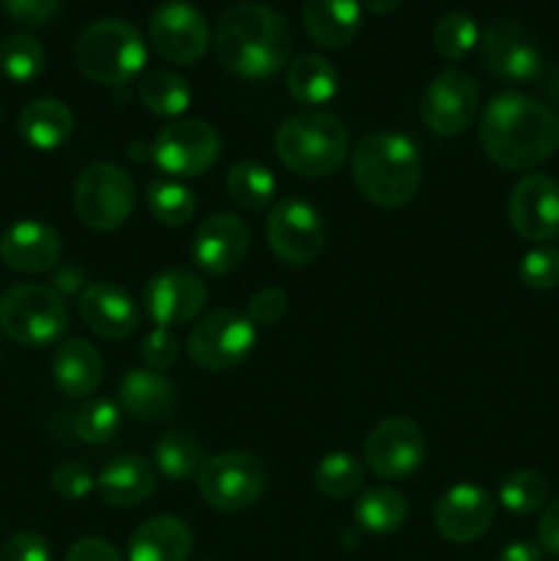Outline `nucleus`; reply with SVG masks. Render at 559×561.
I'll list each match as a JSON object with an SVG mask.
<instances>
[{
  "label": "nucleus",
  "mask_w": 559,
  "mask_h": 561,
  "mask_svg": "<svg viewBox=\"0 0 559 561\" xmlns=\"http://www.w3.org/2000/svg\"><path fill=\"white\" fill-rule=\"evenodd\" d=\"M480 88L469 71L449 66L425 85L420 99L422 124L438 137L464 135L477 118Z\"/></svg>",
  "instance_id": "obj_12"
},
{
  "label": "nucleus",
  "mask_w": 559,
  "mask_h": 561,
  "mask_svg": "<svg viewBox=\"0 0 559 561\" xmlns=\"http://www.w3.org/2000/svg\"><path fill=\"white\" fill-rule=\"evenodd\" d=\"M507 217L521 239L551 244L559 239V181L546 173H529L515 181L507 197Z\"/></svg>",
  "instance_id": "obj_16"
},
{
  "label": "nucleus",
  "mask_w": 559,
  "mask_h": 561,
  "mask_svg": "<svg viewBox=\"0 0 559 561\" xmlns=\"http://www.w3.org/2000/svg\"><path fill=\"white\" fill-rule=\"evenodd\" d=\"M223 137L212 124L201 118L170 121L159 129L151 146V157L170 179H197L217 164Z\"/></svg>",
  "instance_id": "obj_10"
},
{
  "label": "nucleus",
  "mask_w": 559,
  "mask_h": 561,
  "mask_svg": "<svg viewBox=\"0 0 559 561\" xmlns=\"http://www.w3.org/2000/svg\"><path fill=\"white\" fill-rule=\"evenodd\" d=\"M148 36L170 64H197L208 53L212 27L206 14L190 0H164L148 20Z\"/></svg>",
  "instance_id": "obj_13"
},
{
  "label": "nucleus",
  "mask_w": 559,
  "mask_h": 561,
  "mask_svg": "<svg viewBox=\"0 0 559 561\" xmlns=\"http://www.w3.org/2000/svg\"><path fill=\"white\" fill-rule=\"evenodd\" d=\"M179 354H181V345H179V337H175L170 329H162V327H153L151 332L142 334L140 340V359L146 362L148 370H170V367L179 362Z\"/></svg>",
  "instance_id": "obj_40"
},
{
  "label": "nucleus",
  "mask_w": 559,
  "mask_h": 561,
  "mask_svg": "<svg viewBox=\"0 0 559 561\" xmlns=\"http://www.w3.org/2000/svg\"><path fill=\"white\" fill-rule=\"evenodd\" d=\"M548 482L540 471H513L499 485V504L513 515H532L546 507Z\"/></svg>",
  "instance_id": "obj_37"
},
{
  "label": "nucleus",
  "mask_w": 559,
  "mask_h": 561,
  "mask_svg": "<svg viewBox=\"0 0 559 561\" xmlns=\"http://www.w3.org/2000/svg\"><path fill=\"white\" fill-rule=\"evenodd\" d=\"M301 22L307 36L318 47H345L354 42L362 27V3L360 0H305Z\"/></svg>",
  "instance_id": "obj_25"
},
{
  "label": "nucleus",
  "mask_w": 559,
  "mask_h": 561,
  "mask_svg": "<svg viewBox=\"0 0 559 561\" xmlns=\"http://www.w3.org/2000/svg\"><path fill=\"white\" fill-rule=\"evenodd\" d=\"M497 518V502L491 493L471 482H460L444 491L433 507V526L449 542H475L486 535Z\"/></svg>",
  "instance_id": "obj_18"
},
{
  "label": "nucleus",
  "mask_w": 559,
  "mask_h": 561,
  "mask_svg": "<svg viewBox=\"0 0 559 561\" xmlns=\"http://www.w3.org/2000/svg\"><path fill=\"white\" fill-rule=\"evenodd\" d=\"M75 436L85 444H107L113 442L115 433L121 431V409L107 398H93L82 403L75 420Z\"/></svg>",
  "instance_id": "obj_38"
},
{
  "label": "nucleus",
  "mask_w": 559,
  "mask_h": 561,
  "mask_svg": "<svg viewBox=\"0 0 559 561\" xmlns=\"http://www.w3.org/2000/svg\"><path fill=\"white\" fill-rule=\"evenodd\" d=\"M362 3H365L373 14H389V11L398 9L403 0H362Z\"/></svg>",
  "instance_id": "obj_48"
},
{
  "label": "nucleus",
  "mask_w": 559,
  "mask_h": 561,
  "mask_svg": "<svg viewBox=\"0 0 559 561\" xmlns=\"http://www.w3.org/2000/svg\"><path fill=\"white\" fill-rule=\"evenodd\" d=\"M477 44H480V27L466 11H447L433 25V49H436L438 58L449 60V64L464 60Z\"/></svg>",
  "instance_id": "obj_36"
},
{
  "label": "nucleus",
  "mask_w": 559,
  "mask_h": 561,
  "mask_svg": "<svg viewBox=\"0 0 559 561\" xmlns=\"http://www.w3.org/2000/svg\"><path fill=\"white\" fill-rule=\"evenodd\" d=\"M153 463H157L159 474L170 482H186L192 477L201 474L203 463H206V453H203L201 442L184 431H170L153 447Z\"/></svg>",
  "instance_id": "obj_31"
},
{
  "label": "nucleus",
  "mask_w": 559,
  "mask_h": 561,
  "mask_svg": "<svg viewBox=\"0 0 559 561\" xmlns=\"http://www.w3.org/2000/svg\"><path fill=\"white\" fill-rule=\"evenodd\" d=\"M192 553V529L175 515L142 520L129 540V561H186Z\"/></svg>",
  "instance_id": "obj_26"
},
{
  "label": "nucleus",
  "mask_w": 559,
  "mask_h": 561,
  "mask_svg": "<svg viewBox=\"0 0 559 561\" xmlns=\"http://www.w3.org/2000/svg\"><path fill=\"white\" fill-rule=\"evenodd\" d=\"M137 203L132 175L113 162H96L80 173L75 184V211L82 225L110 233L126 225Z\"/></svg>",
  "instance_id": "obj_9"
},
{
  "label": "nucleus",
  "mask_w": 559,
  "mask_h": 561,
  "mask_svg": "<svg viewBox=\"0 0 559 561\" xmlns=\"http://www.w3.org/2000/svg\"><path fill=\"white\" fill-rule=\"evenodd\" d=\"M499 561H543V548L529 540L507 542L504 551L499 553Z\"/></svg>",
  "instance_id": "obj_47"
},
{
  "label": "nucleus",
  "mask_w": 559,
  "mask_h": 561,
  "mask_svg": "<svg viewBox=\"0 0 559 561\" xmlns=\"http://www.w3.org/2000/svg\"><path fill=\"white\" fill-rule=\"evenodd\" d=\"M266 466L244 449H228L206 458L197 474V491L208 507L219 513H244L261 502L266 491Z\"/></svg>",
  "instance_id": "obj_8"
},
{
  "label": "nucleus",
  "mask_w": 559,
  "mask_h": 561,
  "mask_svg": "<svg viewBox=\"0 0 559 561\" xmlns=\"http://www.w3.org/2000/svg\"><path fill=\"white\" fill-rule=\"evenodd\" d=\"M266 241L288 266H310L327 247V225L312 203L285 197L269 211Z\"/></svg>",
  "instance_id": "obj_11"
},
{
  "label": "nucleus",
  "mask_w": 559,
  "mask_h": 561,
  "mask_svg": "<svg viewBox=\"0 0 559 561\" xmlns=\"http://www.w3.org/2000/svg\"><path fill=\"white\" fill-rule=\"evenodd\" d=\"M47 64L42 42L31 33H11L0 42V71L16 85L38 80Z\"/></svg>",
  "instance_id": "obj_35"
},
{
  "label": "nucleus",
  "mask_w": 559,
  "mask_h": 561,
  "mask_svg": "<svg viewBox=\"0 0 559 561\" xmlns=\"http://www.w3.org/2000/svg\"><path fill=\"white\" fill-rule=\"evenodd\" d=\"M75 64L99 85H126L146 71V38L132 22L118 16L96 20L77 36Z\"/></svg>",
  "instance_id": "obj_5"
},
{
  "label": "nucleus",
  "mask_w": 559,
  "mask_h": 561,
  "mask_svg": "<svg viewBox=\"0 0 559 561\" xmlns=\"http://www.w3.org/2000/svg\"><path fill=\"white\" fill-rule=\"evenodd\" d=\"M280 162L305 179H327L338 173L349 153V129L327 110H305L280 124L274 135Z\"/></svg>",
  "instance_id": "obj_4"
},
{
  "label": "nucleus",
  "mask_w": 559,
  "mask_h": 561,
  "mask_svg": "<svg viewBox=\"0 0 559 561\" xmlns=\"http://www.w3.org/2000/svg\"><path fill=\"white\" fill-rule=\"evenodd\" d=\"M521 283L529 290H551L559 285V247L537 244L521 257Z\"/></svg>",
  "instance_id": "obj_39"
},
{
  "label": "nucleus",
  "mask_w": 559,
  "mask_h": 561,
  "mask_svg": "<svg viewBox=\"0 0 559 561\" xmlns=\"http://www.w3.org/2000/svg\"><path fill=\"white\" fill-rule=\"evenodd\" d=\"M53 491L66 502H80V499L91 496L96 491V477L91 474L85 463L77 460H66V463L55 466L53 471Z\"/></svg>",
  "instance_id": "obj_41"
},
{
  "label": "nucleus",
  "mask_w": 559,
  "mask_h": 561,
  "mask_svg": "<svg viewBox=\"0 0 559 561\" xmlns=\"http://www.w3.org/2000/svg\"><path fill=\"white\" fill-rule=\"evenodd\" d=\"M137 93H140L142 107L151 115H159V118L179 121L192 104L190 82L170 69L142 71L140 82H137Z\"/></svg>",
  "instance_id": "obj_30"
},
{
  "label": "nucleus",
  "mask_w": 559,
  "mask_h": 561,
  "mask_svg": "<svg viewBox=\"0 0 559 561\" xmlns=\"http://www.w3.org/2000/svg\"><path fill=\"white\" fill-rule=\"evenodd\" d=\"M285 85H288L290 96L305 107H323L338 96L340 77L332 60L318 53H307L288 64Z\"/></svg>",
  "instance_id": "obj_28"
},
{
  "label": "nucleus",
  "mask_w": 559,
  "mask_h": 561,
  "mask_svg": "<svg viewBox=\"0 0 559 561\" xmlns=\"http://www.w3.org/2000/svg\"><path fill=\"white\" fill-rule=\"evenodd\" d=\"M60 252V233L38 219H20L0 233V261L20 274L49 272L58 266Z\"/></svg>",
  "instance_id": "obj_20"
},
{
  "label": "nucleus",
  "mask_w": 559,
  "mask_h": 561,
  "mask_svg": "<svg viewBox=\"0 0 559 561\" xmlns=\"http://www.w3.org/2000/svg\"><path fill=\"white\" fill-rule=\"evenodd\" d=\"M0 561H49V546L36 531H20L3 542Z\"/></svg>",
  "instance_id": "obj_44"
},
{
  "label": "nucleus",
  "mask_w": 559,
  "mask_h": 561,
  "mask_svg": "<svg viewBox=\"0 0 559 561\" xmlns=\"http://www.w3.org/2000/svg\"><path fill=\"white\" fill-rule=\"evenodd\" d=\"M217 58L241 80H269L290 58V31L283 14L258 0L225 9L214 31Z\"/></svg>",
  "instance_id": "obj_2"
},
{
  "label": "nucleus",
  "mask_w": 559,
  "mask_h": 561,
  "mask_svg": "<svg viewBox=\"0 0 559 561\" xmlns=\"http://www.w3.org/2000/svg\"><path fill=\"white\" fill-rule=\"evenodd\" d=\"M351 179L373 206H406L422 186L420 148L400 131H370L351 151Z\"/></svg>",
  "instance_id": "obj_3"
},
{
  "label": "nucleus",
  "mask_w": 559,
  "mask_h": 561,
  "mask_svg": "<svg viewBox=\"0 0 559 561\" xmlns=\"http://www.w3.org/2000/svg\"><path fill=\"white\" fill-rule=\"evenodd\" d=\"M537 546L543 548V553L559 559V499L543 507L540 520H537Z\"/></svg>",
  "instance_id": "obj_46"
},
{
  "label": "nucleus",
  "mask_w": 559,
  "mask_h": 561,
  "mask_svg": "<svg viewBox=\"0 0 559 561\" xmlns=\"http://www.w3.org/2000/svg\"><path fill=\"white\" fill-rule=\"evenodd\" d=\"M146 203L151 217L168 228H181L197 211V201L190 186L175 179H153L146 186Z\"/></svg>",
  "instance_id": "obj_33"
},
{
  "label": "nucleus",
  "mask_w": 559,
  "mask_h": 561,
  "mask_svg": "<svg viewBox=\"0 0 559 561\" xmlns=\"http://www.w3.org/2000/svg\"><path fill=\"white\" fill-rule=\"evenodd\" d=\"M75 131V115L60 99H36L20 115V135L36 151H55Z\"/></svg>",
  "instance_id": "obj_27"
},
{
  "label": "nucleus",
  "mask_w": 559,
  "mask_h": 561,
  "mask_svg": "<svg viewBox=\"0 0 559 561\" xmlns=\"http://www.w3.org/2000/svg\"><path fill=\"white\" fill-rule=\"evenodd\" d=\"M480 146L504 170H532L559 151V115L540 99L504 91L480 115Z\"/></svg>",
  "instance_id": "obj_1"
},
{
  "label": "nucleus",
  "mask_w": 559,
  "mask_h": 561,
  "mask_svg": "<svg viewBox=\"0 0 559 561\" xmlns=\"http://www.w3.org/2000/svg\"><path fill=\"white\" fill-rule=\"evenodd\" d=\"M288 310V296H285L283 288H261L247 305V318H250L255 327H274L280 318Z\"/></svg>",
  "instance_id": "obj_42"
},
{
  "label": "nucleus",
  "mask_w": 559,
  "mask_h": 561,
  "mask_svg": "<svg viewBox=\"0 0 559 561\" xmlns=\"http://www.w3.org/2000/svg\"><path fill=\"white\" fill-rule=\"evenodd\" d=\"M247 250H250V228L244 219L230 211H219L203 219L190 244L195 266L212 277H225L239 268Z\"/></svg>",
  "instance_id": "obj_19"
},
{
  "label": "nucleus",
  "mask_w": 559,
  "mask_h": 561,
  "mask_svg": "<svg viewBox=\"0 0 559 561\" xmlns=\"http://www.w3.org/2000/svg\"><path fill=\"white\" fill-rule=\"evenodd\" d=\"M0 3H3V11L11 22L36 27L53 20L64 0H0Z\"/></svg>",
  "instance_id": "obj_43"
},
{
  "label": "nucleus",
  "mask_w": 559,
  "mask_h": 561,
  "mask_svg": "<svg viewBox=\"0 0 559 561\" xmlns=\"http://www.w3.org/2000/svg\"><path fill=\"white\" fill-rule=\"evenodd\" d=\"M228 195L239 203L247 211H263V208L274 206V197H277V179H274L272 170L261 162H236L228 170Z\"/></svg>",
  "instance_id": "obj_32"
},
{
  "label": "nucleus",
  "mask_w": 559,
  "mask_h": 561,
  "mask_svg": "<svg viewBox=\"0 0 559 561\" xmlns=\"http://www.w3.org/2000/svg\"><path fill=\"white\" fill-rule=\"evenodd\" d=\"M409 518V502L392 485L367 488L354 507V520L367 535H395Z\"/></svg>",
  "instance_id": "obj_29"
},
{
  "label": "nucleus",
  "mask_w": 559,
  "mask_h": 561,
  "mask_svg": "<svg viewBox=\"0 0 559 561\" xmlns=\"http://www.w3.org/2000/svg\"><path fill=\"white\" fill-rule=\"evenodd\" d=\"M206 301V283L186 268H164V272L153 274L142 290L148 318L162 329L190 323L192 318L201 316Z\"/></svg>",
  "instance_id": "obj_17"
},
{
  "label": "nucleus",
  "mask_w": 559,
  "mask_h": 561,
  "mask_svg": "<svg viewBox=\"0 0 559 561\" xmlns=\"http://www.w3.org/2000/svg\"><path fill=\"white\" fill-rule=\"evenodd\" d=\"M480 58L491 77L504 82H532L543 71L535 38L513 20H491L480 31Z\"/></svg>",
  "instance_id": "obj_15"
},
{
  "label": "nucleus",
  "mask_w": 559,
  "mask_h": 561,
  "mask_svg": "<svg viewBox=\"0 0 559 561\" xmlns=\"http://www.w3.org/2000/svg\"><path fill=\"white\" fill-rule=\"evenodd\" d=\"M66 561H124V557L113 542L102 540V537H85L69 548Z\"/></svg>",
  "instance_id": "obj_45"
},
{
  "label": "nucleus",
  "mask_w": 559,
  "mask_h": 561,
  "mask_svg": "<svg viewBox=\"0 0 559 561\" xmlns=\"http://www.w3.org/2000/svg\"><path fill=\"white\" fill-rule=\"evenodd\" d=\"M157 491L153 466L142 455H118L96 477V493L110 507H140Z\"/></svg>",
  "instance_id": "obj_22"
},
{
  "label": "nucleus",
  "mask_w": 559,
  "mask_h": 561,
  "mask_svg": "<svg viewBox=\"0 0 559 561\" xmlns=\"http://www.w3.org/2000/svg\"><path fill=\"white\" fill-rule=\"evenodd\" d=\"M69 307L60 290L42 283H20L0 299V329L27 348L60 343L69 332Z\"/></svg>",
  "instance_id": "obj_6"
},
{
  "label": "nucleus",
  "mask_w": 559,
  "mask_h": 561,
  "mask_svg": "<svg viewBox=\"0 0 559 561\" xmlns=\"http://www.w3.org/2000/svg\"><path fill=\"white\" fill-rule=\"evenodd\" d=\"M258 345V327L247 312L219 307L192 327L186 354L201 370L225 373L250 359Z\"/></svg>",
  "instance_id": "obj_7"
},
{
  "label": "nucleus",
  "mask_w": 559,
  "mask_h": 561,
  "mask_svg": "<svg viewBox=\"0 0 559 561\" xmlns=\"http://www.w3.org/2000/svg\"><path fill=\"white\" fill-rule=\"evenodd\" d=\"M104 378V359L93 343L69 337L53 354V381L66 398H91Z\"/></svg>",
  "instance_id": "obj_23"
},
{
  "label": "nucleus",
  "mask_w": 559,
  "mask_h": 561,
  "mask_svg": "<svg viewBox=\"0 0 559 561\" xmlns=\"http://www.w3.org/2000/svg\"><path fill=\"white\" fill-rule=\"evenodd\" d=\"M427 453L425 433L420 425L406 416H389L381 420L365 442V460L362 463L378 477V480H409L422 466Z\"/></svg>",
  "instance_id": "obj_14"
},
{
  "label": "nucleus",
  "mask_w": 559,
  "mask_h": 561,
  "mask_svg": "<svg viewBox=\"0 0 559 561\" xmlns=\"http://www.w3.org/2000/svg\"><path fill=\"white\" fill-rule=\"evenodd\" d=\"M77 312L93 334L104 340H124L140 327V307L113 283H91L77 296Z\"/></svg>",
  "instance_id": "obj_21"
},
{
  "label": "nucleus",
  "mask_w": 559,
  "mask_h": 561,
  "mask_svg": "<svg viewBox=\"0 0 559 561\" xmlns=\"http://www.w3.org/2000/svg\"><path fill=\"white\" fill-rule=\"evenodd\" d=\"M121 409L137 422H164L175 411V387L162 373L132 367L118 383Z\"/></svg>",
  "instance_id": "obj_24"
},
{
  "label": "nucleus",
  "mask_w": 559,
  "mask_h": 561,
  "mask_svg": "<svg viewBox=\"0 0 559 561\" xmlns=\"http://www.w3.org/2000/svg\"><path fill=\"white\" fill-rule=\"evenodd\" d=\"M312 480H316L318 493L334 499V502H343V499L354 496L365 482V463L351 453H329L316 466Z\"/></svg>",
  "instance_id": "obj_34"
}]
</instances>
